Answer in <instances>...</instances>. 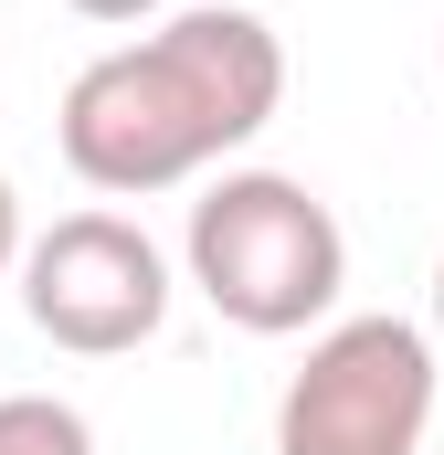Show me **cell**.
<instances>
[{
  "label": "cell",
  "mask_w": 444,
  "mask_h": 455,
  "mask_svg": "<svg viewBox=\"0 0 444 455\" xmlns=\"http://www.w3.org/2000/svg\"><path fill=\"white\" fill-rule=\"evenodd\" d=\"M21 254H32V233H21V191L0 170V275H21Z\"/></svg>",
  "instance_id": "cell-6"
},
{
  "label": "cell",
  "mask_w": 444,
  "mask_h": 455,
  "mask_svg": "<svg viewBox=\"0 0 444 455\" xmlns=\"http://www.w3.org/2000/svg\"><path fill=\"white\" fill-rule=\"evenodd\" d=\"M434 75H444V43H434Z\"/></svg>",
  "instance_id": "cell-9"
},
{
  "label": "cell",
  "mask_w": 444,
  "mask_h": 455,
  "mask_svg": "<svg viewBox=\"0 0 444 455\" xmlns=\"http://www.w3.org/2000/svg\"><path fill=\"white\" fill-rule=\"evenodd\" d=\"M64 11H85V21H170V0H64Z\"/></svg>",
  "instance_id": "cell-7"
},
{
  "label": "cell",
  "mask_w": 444,
  "mask_h": 455,
  "mask_svg": "<svg viewBox=\"0 0 444 455\" xmlns=\"http://www.w3.org/2000/svg\"><path fill=\"white\" fill-rule=\"evenodd\" d=\"M434 329H444V265H434Z\"/></svg>",
  "instance_id": "cell-8"
},
{
  "label": "cell",
  "mask_w": 444,
  "mask_h": 455,
  "mask_svg": "<svg viewBox=\"0 0 444 455\" xmlns=\"http://www.w3.org/2000/svg\"><path fill=\"white\" fill-rule=\"evenodd\" d=\"M286 107V43L265 11H170L64 85V170L107 202H148L254 148Z\"/></svg>",
  "instance_id": "cell-1"
},
{
  "label": "cell",
  "mask_w": 444,
  "mask_h": 455,
  "mask_svg": "<svg viewBox=\"0 0 444 455\" xmlns=\"http://www.w3.org/2000/svg\"><path fill=\"white\" fill-rule=\"evenodd\" d=\"M434 339L413 318H338L275 392V455H424Z\"/></svg>",
  "instance_id": "cell-3"
},
{
  "label": "cell",
  "mask_w": 444,
  "mask_h": 455,
  "mask_svg": "<svg viewBox=\"0 0 444 455\" xmlns=\"http://www.w3.org/2000/svg\"><path fill=\"white\" fill-rule=\"evenodd\" d=\"M21 318L75 360H116L170 329V254L127 212H64L21 254Z\"/></svg>",
  "instance_id": "cell-4"
},
{
  "label": "cell",
  "mask_w": 444,
  "mask_h": 455,
  "mask_svg": "<svg viewBox=\"0 0 444 455\" xmlns=\"http://www.w3.org/2000/svg\"><path fill=\"white\" fill-rule=\"evenodd\" d=\"M180 265L212 297V318H233L243 339H297V329L329 318L338 286H349V233L286 170H222L212 191L191 202Z\"/></svg>",
  "instance_id": "cell-2"
},
{
  "label": "cell",
  "mask_w": 444,
  "mask_h": 455,
  "mask_svg": "<svg viewBox=\"0 0 444 455\" xmlns=\"http://www.w3.org/2000/svg\"><path fill=\"white\" fill-rule=\"evenodd\" d=\"M0 455H96V424L53 392H11L0 403Z\"/></svg>",
  "instance_id": "cell-5"
}]
</instances>
